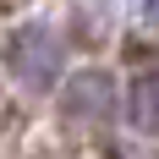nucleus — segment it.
Wrapping results in <instances>:
<instances>
[{
	"mask_svg": "<svg viewBox=\"0 0 159 159\" xmlns=\"http://www.w3.org/2000/svg\"><path fill=\"white\" fill-rule=\"evenodd\" d=\"M61 104H66L71 121H110V110H115V82H110V71H77V77H66Z\"/></svg>",
	"mask_w": 159,
	"mask_h": 159,
	"instance_id": "nucleus-2",
	"label": "nucleus"
},
{
	"mask_svg": "<svg viewBox=\"0 0 159 159\" xmlns=\"http://www.w3.org/2000/svg\"><path fill=\"white\" fill-rule=\"evenodd\" d=\"M132 121H137L143 132H159V66L143 71L137 88H132Z\"/></svg>",
	"mask_w": 159,
	"mask_h": 159,
	"instance_id": "nucleus-3",
	"label": "nucleus"
},
{
	"mask_svg": "<svg viewBox=\"0 0 159 159\" xmlns=\"http://www.w3.org/2000/svg\"><path fill=\"white\" fill-rule=\"evenodd\" d=\"M61 33L49 28V22H22L11 33V44H6V66H11V77L28 88V93H49L55 77H61Z\"/></svg>",
	"mask_w": 159,
	"mask_h": 159,
	"instance_id": "nucleus-1",
	"label": "nucleus"
}]
</instances>
